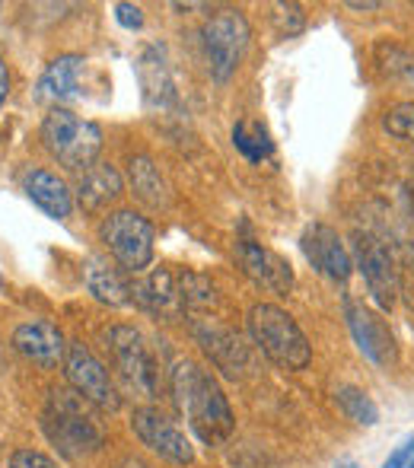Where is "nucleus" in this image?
I'll return each instance as SVG.
<instances>
[{"label":"nucleus","instance_id":"f257e3e1","mask_svg":"<svg viewBox=\"0 0 414 468\" xmlns=\"http://www.w3.org/2000/svg\"><path fill=\"white\" fill-rule=\"evenodd\" d=\"M169 388H173L175 408L182 411V418L188 420V427L201 443H227L236 427L233 408H229L220 382L205 367L195 364V360H179L169 373Z\"/></svg>","mask_w":414,"mask_h":468},{"label":"nucleus","instance_id":"f03ea898","mask_svg":"<svg viewBox=\"0 0 414 468\" xmlns=\"http://www.w3.org/2000/svg\"><path fill=\"white\" fill-rule=\"evenodd\" d=\"M42 431L51 440V446H58V452L68 459L93 456L105 443L102 427L96 424L93 411H90V401L80 399L74 388L48 392L42 411Z\"/></svg>","mask_w":414,"mask_h":468},{"label":"nucleus","instance_id":"7ed1b4c3","mask_svg":"<svg viewBox=\"0 0 414 468\" xmlns=\"http://www.w3.org/2000/svg\"><path fill=\"white\" fill-rule=\"evenodd\" d=\"M249 335L252 341L284 370H306L313 360V347L306 341L303 328L293 322L291 313H284L274 303H255L249 309Z\"/></svg>","mask_w":414,"mask_h":468},{"label":"nucleus","instance_id":"20e7f679","mask_svg":"<svg viewBox=\"0 0 414 468\" xmlns=\"http://www.w3.org/2000/svg\"><path fill=\"white\" fill-rule=\"evenodd\" d=\"M42 144L64 169L87 173L96 166L102 150V128L68 109H51L42 122Z\"/></svg>","mask_w":414,"mask_h":468},{"label":"nucleus","instance_id":"39448f33","mask_svg":"<svg viewBox=\"0 0 414 468\" xmlns=\"http://www.w3.org/2000/svg\"><path fill=\"white\" fill-rule=\"evenodd\" d=\"M105 351H109V360L115 367L118 379L128 392H134L137 399H154L156 395V370L154 360H150V351L143 345L141 332L131 325H111L109 332L102 335Z\"/></svg>","mask_w":414,"mask_h":468},{"label":"nucleus","instance_id":"423d86ee","mask_svg":"<svg viewBox=\"0 0 414 468\" xmlns=\"http://www.w3.org/2000/svg\"><path fill=\"white\" fill-rule=\"evenodd\" d=\"M100 236L109 255L128 271L141 274L154 261V223L134 210H115L102 220Z\"/></svg>","mask_w":414,"mask_h":468},{"label":"nucleus","instance_id":"0eeeda50","mask_svg":"<svg viewBox=\"0 0 414 468\" xmlns=\"http://www.w3.org/2000/svg\"><path fill=\"white\" fill-rule=\"evenodd\" d=\"M249 23L239 10H220L205 23L201 38H205V51L210 61V77L217 83H227L236 74L242 55L249 48Z\"/></svg>","mask_w":414,"mask_h":468},{"label":"nucleus","instance_id":"6e6552de","mask_svg":"<svg viewBox=\"0 0 414 468\" xmlns=\"http://www.w3.org/2000/svg\"><path fill=\"white\" fill-rule=\"evenodd\" d=\"M64 376H68L70 388L90 405L102 408V411H118L122 395H118L115 382H111L109 370L96 360V354L80 341H70L68 357H64Z\"/></svg>","mask_w":414,"mask_h":468},{"label":"nucleus","instance_id":"1a4fd4ad","mask_svg":"<svg viewBox=\"0 0 414 468\" xmlns=\"http://www.w3.org/2000/svg\"><path fill=\"white\" fill-rule=\"evenodd\" d=\"M345 319H347V328H351V338L354 345L360 347L370 364L377 367H396L398 360V347H396V338H392V328L386 325V319L379 313H373L370 306H364L360 300L354 296H345Z\"/></svg>","mask_w":414,"mask_h":468},{"label":"nucleus","instance_id":"9d476101","mask_svg":"<svg viewBox=\"0 0 414 468\" xmlns=\"http://www.w3.org/2000/svg\"><path fill=\"white\" fill-rule=\"evenodd\" d=\"M354 265L364 274L373 300L383 309H389L398 293V268L392 261V252L386 249V242L370 233H357L354 236Z\"/></svg>","mask_w":414,"mask_h":468},{"label":"nucleus","instance_id":"9b49d317","mask_svg":"<svg viewBox=\"0 0 414 468\" xmlns=\"http://www.w3.org/2000/svg\"><path fill=\"white\" fill-rule=\"evenodd\" d=\"M131 427H134L137 440H141L147 450H154L156 456L166 459V463L188 465L195 459L192 443H188V437L179 431V424L169 420L163 411H156V408H137L134 418H131Z\"/></svg>","mask_w":414,"mask_h":468},{"label":"nucleus","instance_id":"f8f14e48","mask_svg":"<svg viewBox=\"0 0 414 468\" xmlns=\"http://www.w3.org/2000/svg\"><path fill=\"white\" fill-rule=\"evenodd\" d=\"M300 246H303V255L310 259V265L322 278L334 283H347L354 271V259L345 249V242H341L338 229H332L328 223H313V227L303 229Z\"/></svg>","mask_w":414,"mask_h":468},{"label":"nucleus","instance_id":"ddd939ff","mask_svg":"<svg viewBox=\"0 0 414 468\" xmlns=\"http://www.w3.org/2000/svg\"><path fill=\"white\" fill-rule=\"evenodd\" d=\"M13 347H16L26 360L45 367V370H55V367L64 364V357H68V341H64L61 328L45 319L23 322V325L13 332Z\"/></svg>","mask_w":414,"mask_h":468},{"label":"nucleus","instance_id":"4468645a","mask_svg":"<svg viewBox=\"0 0 414 468\" xmlns=\"http://www.w3.org/2000/svg\"><path fill=\"white\" fill-rule=\"evenodd\" d=\"M236 261H239L242 274L252 278L259 287L274 290V293H287L293 287V271L281 255H274L271 249L259 246L255 239H239L236 242Z\"/></svg>","mask_w":414,"mask_h":468},{"label":"nucleus","instance_id":"2eb2a0df","mask_svg":"<svg viewBox=\"0 0 414 468\" xmlns=\"http://www.w3.org/2000/svg\"><path fill=\"white\" fill-rule=\"evenodd\" d=\"M87 68V58L83 55H58L48 68L38 77V99L45 102H55V109H61L64 102H74L80 99V77Z\"/></svg>","mask_w":414,"mask_h":468},{"label":"nucleus","instance_id":"dca6fc26","mask_svg":"<svg viewBox=\"0 0 414 468\" xmlns=\"http://www.w3.org/2000/svg\"><path fill=\"white\" fill-rule=\"evenodd\" d=\"M131 300L141 303L147 313L163 315V319H175L182 313L179 287H175L173 274L166 268H156V271L143 274V278L131 283Z\"/></svg>","mask_w":414,"mask_h":468},{"label":"nucleus","instance_id":"f3484780","mask_svg":"<svg viewBox=\"0 0 414 468\" xmlns=\"http://www.w3.org/2000/svg\"><path fill=\"white\" fill-rule=\"evenodd\" d=\"M26 195L32 197V204H36L38 210H45V214L55 217V220H64V217H70V210H74V191L68 188L64 179L48 173V169H32V173L26 176Z\"/></svg>","mask_w":414,"mask_h":468},{"label":"nucleus","instance_id":"a211bd4d","mask_svg":"<svg viewBox=\"0 0 414 468\" xmlns=\"http://www.w3.org/2000/svg\"><path fill=\"white\" fill-rule=\"evenodd\" d=\"M198 335L201 347L207 351V357L214 360L227 376H242V370L249 367V357H246V347L242 341L236 338L229 328H220V325H198L195 328Z\"/></svg>","mask_w":414,"mask_h":468},{"label":"nucleus","instance_id":"6ab92c4d","mask_svg":"<svg viewBox=\"0 0 414 468\" xmlns=\"http://www.w3.org/2000/svg\"><path fill=\"white\" fill-rule=\"evenodd\" d=\"M122 188L124 186H122L118 169L111 166V163H96V166L87 169V173L80 176V182H77V201H80V207L90 210V214H100V210H105L122 195Z\"/></svg>","mask_w":414,"mask_h":468},{"label":"nucleus","instance_id":"aec40b11","mask_svg":"<svg viewBox=\"0 0 414 468\" xmlns=\"http://www.w3.org/2000/svg\"><path fill=\"white\" fill-rule=\"evenodd\" d=\"M83 281H87V290L96 296L105 306H124L131 303V283L102 259H90L83 265Z\"/></svg>","mask_w":414,"mask_h":468},{"label":"nucleus","instance_id":"412c9836","mask_svg":"<svg viewBox=\"0 0 414 468\" xmlns=\"http://www.w3.org/2000/svg\"><path fill=\"white\" fill-rule=\"evenodd\" d=\"M131 188H134V195L141 201L154 204V207L166 204V182H163L160 169L154 166L150 156H134L131 160Z\"/></svg>","mask_w":414,"mask_h":468},{"label":"nucleus","instance_id":"4be33fe9","mask_svg":"<svg viewBox=\"0 0 414 468\" xmlns=\"http://www.w3.org/2000/svg\"><path fill=\"white\" fill-rule=\"evenodd\" d=\"M233 144L249 163H261L274 154V141L259 122H236L233 128Z\"/></svg>","mask_w":414,"mask_h":468},{"label":"nucleus","instance_id":"5701e85b","mask_svg":"<svg viewBox=\"0 0 414 468\" xmlns=\"http://www.w3.org/2000/svg\"><path fill=\"white\" fill-rule=\"evenodd\" d=\"M334 401H338V408L347 414V418L354 420V424L373 427L379 420L377 401H373L370 395L364 392V388H357V386H338V388H334Z\"/></svg>","mask_w":414,"mask_h":468},{"label":"nucleus","instance_id":"b1692460","mask_svg":"<svg viewBox=\"0 0 414 468\" xmlns=\"http://www.w3.org/2000/svg\"><path fill=\"white\" fill-rule=\"evenodd\" d=\"M141 87L147 102L163 105V99H173V83H169V74L163 68V58L156 51H147L141 61Z\"/></svg>","mask_w":414,"mask_h":468},{"label":"nucleus","instance_id":"393cba45","mask_svg":"<svg viewBox=\"0 0 414 468\" xmlns=\"http://www.w3.org/2000/svg\"><path fill=\"white\" fill-rule=\"evenodd\" d=\"M217 300V290L205 274L186 271L179 278V303L182 309H207Z\"/></svg>","mask_w":414,"mask_h":468},{"label":"nucleus","instance_id":"a878e982","mask_svg":"<svg viewBox=\"0 0 414 468\" xmlns=\"http://www.w3.org/2000/svg\"><path fill=\"white\" fill-rule=\"evenodd\" d=\"M383 124H386V131H389L392 137H398V141H411V144H414V102H398V105H392V109L386 112Z\"/></svg>","mask_w":414,"mask_h":468},{"label":"nucleus","instance_id":"bb28decb","mask_svg":"<svg viewBox=\"0 0 414 468\" xmlns=\"http://www.w3.org/2000/svg\"><path fill=\"white\" fill-rule=\"evenodd\" d=\"M274 19H278V26H281V32H284L287 38L291 36H297V32H303V26H306V19H303V10H300L297 4H274Z\"/></svg>","mask_w":414,"mask_h":468},{"label":"nucleus","instance_id":"cd10ccee","mask_svg":"<svg viewBox=\"0 0 414 468\" xmlns=\"http://www.w3.org/2000/svg\"><path fill=\"white\" fill-rule=\"evenodd\" d=\"M10 468H58L55 459H48L45 452L36 450H16L10 456Z\"/></svg>","mask_w":414,"mask_h":468},{"label":"nucleus","instance_id":"c85d7f7f","mask_svg":"<svg viewBox=\"0 0 414 468\" xmlns=\"http://www.w3.org/2000/svg\"><path fill=\"white\" fill-rule=\"evenodd\" d=\"M115 19L124 29H141L143 26V10L137 4H115Z\"/></svg>","mask_w":414,"mask_h":468},{"label":"nucleus","instance_id":"c756f323","mask_svg":"<svg viewBox=\"0 0 414 468\" xmlns=\"http://www.w3.org/2000/svg\"><path fill=\"white\" fill-rule=\"evenodd\" d=\"M383 468H414V437L405 440L396 452L383 463Z\"/></svg>","mask_w":414,"mask_h":468},{"label":"nucleus","instance_id":"7c9ffc66","mask_svg":"<svg viewBox=\"0 0 414 468\" xmlns=\"http://www.w3.org/2000/svg\"><path fill=\"white\" fill-rule=\"evenodd\" d=\"M6 96H10V70H6V61L0 55V105L6 102Z\"/></svg>","mask_w":414,"mask_h":468},{"label":"nucleus","instance_id":"2f4dec72","mask_svg":"<svg viewBox=\"0 0 414 468\" xmlns=\"http://www.w3.org/2000/svg\"><path fill=\"white\" fill-rule=\"evenodd\" d=\"M347 6H351V10H379L383 4H370V0H366V4H360V0H351Z\"/></svg>","mask_w":414,"mask_h":468},{"label":"nucleus","instance_id":"473e14b6","mask_svg":"<svg viewBox=\"0 0 414 468\" xmlns=\"http://www.w3.org/2000/svg\"><path fill=\"white\" fill-rule=\"evenodd\" d=\"M405 197H409V214H411V220H414V188L405 191Z\"/></svg>","mask_w":414,"mask_h":468},{"label":"nucleus","instance_id":"72a5a7b5","mask_svg":"<svg viewBox=\"0 0 414 468\" xmlns=\"http://www.w3.org/2000/svg\"><path fill=\"white\" fill-rule=\"evenodd\" d=\"M338 468H360V465H354V463H345V465H338Z\"/></svg>","mask_w":414,"mask_h":468}]
</instances>
